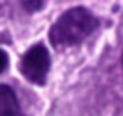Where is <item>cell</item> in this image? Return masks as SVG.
Listing matches in <instances>:
<instances>
[{
	"mask_svg": "<svg viewBox=\"0 0 123 116\" xmlns=\"http://www.w3.org/2000/svg\"><path fill=\"white\" fill-rule=\"evenodd\" d=\"M49 67H51L49 51L42 44L33 45L22 56V62H20L22 74L33 84H43L47 78V73H49Z\"/></svg>",
	"mask_w": 123,
	"mask_h": 116,
	"instance_id": "obj_2",
	"label": "cell"
},
{
	"mask_svg": "<svg viewBox=\"0 0 123 116\" xmlns=\"http://www.w3.org/2000/svg\"><path fill=\"white\" fill-rule=\"evenodd\" d=\"M0 116H22L15 91L6 84H0Z\"/></svg>",
	"mask_w": 123,
	"mask_h": 116,
	"instance_id": "obj_3",
	"label": "cell"
},
{
	"mask_svg": "<svg viewBox=\"0 0 123 116\" xmlns=\"http://www.w3.org/2000/svg\"><path fill=\"white\" fill-rule=\"evenodd\" d=\"M121 65H123V54H121Z\"/></svg>",
	"mask_w": 123,
	"mask_h": 116,
	"instance_id": "obj_6",
	"label": "cell"
},
{
	"mask_svg": "<svg viewBox=\"0 0 123 116\" xmlns=\"http://www.w3.org/2000/svg\"><path fill=\"white\" fill-rule=\"evenodd\" d=\"M100 26V20L85 7H71L65 11L49 31V40L54 47H71L81 44Z\"/></svg>",
	"mask_w": 123,
	"mask_h": 116,
	"instance_id": "obj_1",
	"label": "cell"
},
{
	"mask_svg": "<svg viewBox=\"0 0 123 116\" xmlns=\"http://www.w3.org/2000/svg\"><path fill=\"white\" fill-rule=\"evenodd\" d=\"M7 67V54H6V51L0 49V73Z\"/></svg>",
	"mask_w": 123,
	"mask_h": 116,
	"instance_id": "obj_5",
	"label": "cell"
},
{
	"mask_svg": "<svg viewBox=\"0 0 123 116\" xmlns=\"http://www.w3.org/2000/svg\"><path fill=\"white\" fill-rule=\"evenodd\" d=\"M22 6L25 9H29V11H35V9H40L43 4L42 2H22Z\"/></svg>",
	"mask_w": 123,
	"mask_h": 116,
	"instance_id": "obj_4",
	"label": "cell"
}]
</instances>
